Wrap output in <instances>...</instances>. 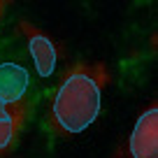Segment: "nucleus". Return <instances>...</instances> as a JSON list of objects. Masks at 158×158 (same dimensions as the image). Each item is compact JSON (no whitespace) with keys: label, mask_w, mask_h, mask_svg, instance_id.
<instances>
[{"label":"nucleus","mask_w":158,"mask_h":158,"mask_svg":"<svg viewBox=\"0 0 158 158\" xmlns=\"http://www.w3.org/2000/svg\"><path fill=\"white\" fill-rule=\"evenodd\" d=\"M105 81L100 65H77L65 77L51 109V121L60 133H81L95 121Z\"/></svg>","instance_id":"obj_1"},{"label":"nucleus","mask_w":158,"mask_h":158,"mask_svg":"<svg viewBox=\"0 0 158 158\" xmlns=\"http://www.w3.org/2000/svg\"><path fill=\"white\" fill-rule=\"evenodd\" d=\"M133 158H158V107H151L137 118L130 137Z\"/></svg>","instance_id":"obj_2"},{"label":"nucleus","mask_w":158,"mask_h":158,"mask_svg":"<svg viewBox=\"0 0 158 158\" xmlns=\"http://www.w3.org/2000/svg\"><path fill=\"white\" fill-rule=\"evenodd\" d=\"M28 89V70L19 63H0V102L16 105Z\"/></svg>","instance_id":"obj_3"},{"label":"nucleus","mask_w":158,"mask_h":158,"mask_svg":"<svg viewBox=\"0 0 158 158\" xmlns=\"http://www.w3.org/2000/svg\"><path fill=\"white\" fill-rule=\"evenodd\" d=\"M21 28L30 35L28 47H30V54H33V60H35V68H37L40 77H51L56 70V49L51 44V40L44 37L42 33H37V30H33L26 23Z\"/></svg>","instance_id":"obj_4"},{"label":"nucleus","mask_w":158,"mask_h":158,"mask_svg":"<svg viewBox=\"0 0 158 158\" xmlns=\"http://www.w3.org/2000/svg\"><path fill=\"white\" fill-rule=\"evenodd\" d=\"M23 114H26V107L21 102L16 105L0 102V153L14 142L21 123H23Z\"/></svg>","instance_id":"obj_5"}]
</instances>
